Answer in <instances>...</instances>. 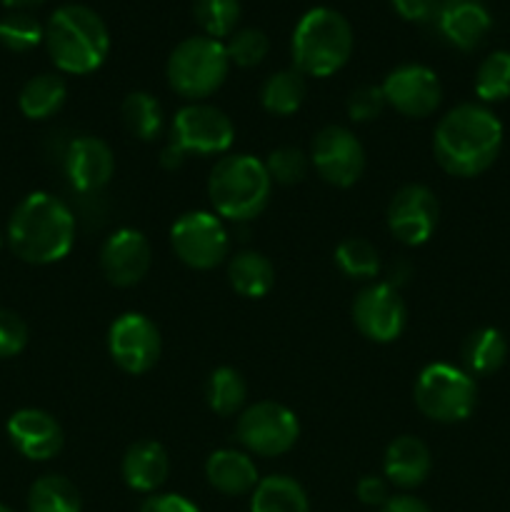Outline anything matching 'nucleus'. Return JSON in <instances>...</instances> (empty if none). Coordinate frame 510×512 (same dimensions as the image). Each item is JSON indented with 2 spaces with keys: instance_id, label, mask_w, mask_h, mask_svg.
<instances>
[{
  "instance_id": "f257e3e1",
  "label": "nucleus",
  "mask_w": 510,
  "mask_h": 512,
  "mask_svg": "<svg viewBox=\"0 0 510 512\" xmlns=\"http://www.w3.org/2000/svg\"><path fill=\"white\" fill-rule=\"evenodd\" d=\"M503 125L485 105L463 103L445 113L433 135L435 160L455 178H475L498 160Z\"/></svg>"
},
{
  "instance_id": "f03ea898",
  "label": "nucleus",
  "mask_w": 510,
  "mask_h": 512,
  "mask_svg": "<svg viewBox=\"0 0 510 512\" xmlns=\"http://www.w3.org/2000/svg\"><path fill=\"white\" fill-rule=\"evenodd\" d=\"M73 243L75 218L55 195L30 193L10 215L8 245L25 263H58L70 253Z\"/></svg>"
},
{
  "instance_id": "7ed1b4c3",
  "label": "nucleus",
  "mask_w": 510,
  "mask_h": 512,
  "mask_svg": "<svg viewBox=\"0 0 510 512\" xmlns=\"http://www.w3.org/2000/svg\"><path fill=\"white\" fill-rule=\"evenodd\" d=\"M45 48L63 73L88 75L108 58V25L85 5H63L45 25Z\"/></svg>"
},
{
  "instance_id": "20e7f679",
  "label": "nucleus",
  "mask_w": 510,
  "mask_h": 512,
  "mask_svg": "<svg viewBox=\"0 0 510 512\" xmlns=\"http://www.w3.org/2000/svg\"><path fill=\"white\" fill-rule=\"evenodd\" d=\"M273 190L263 160L255 155H225L215 163L208 178V198L220 218L245 223L265 210Z\"/></svg>"
},
{
  "instance_id": "39448f33",
  "label": "nucleus",
  "mask_w": 510,
  "mask_h": 512,
  "mask_svg": "<svg viewBox=\"0 0 510 512\" xmlns=\"http://www.w3.org/2000/svg\"><path fill=\"white\" fill-rule=\"evenodd\" d=\"M290 50L298 73L310 78H328L350 60L353 28L338 10L313 8L295 25Z\"/></svg>"
},
{
  "instance_id": "423d86ee",
  "label": "nucleus",
  "mask_w": 510,
  "mask_h": 512,
  "mask_svg": "<svg viewBox=\"0 0 510 512\" xmlns=\"http://www.w3.org/2000/svg\"><path fill=\"white\" fill-rule=\"evenodd\" d=\"M235 128L228 115L208 103H190L175 113L170 143L163 150V168L175 170L188 155H220L233 145Z\"/></svg>"
},
{
  "instance_id": "0eeeda50",
  "label": "nucleus",
  "mask_w": 510,
  "mask_h": 512,
  "mask_svg": "<svg viewBox=\"0 0 510 512\" xmlns=\"http://www.w3.org/2000/svg\"><path fill=\"white\" fill-rule=\"evenodd\" d=\"M230 70L228 53L220 40L208 35H195L175 45L170 53L165 75L168 85L185 100L200 103L203 98L213 95L225 83Z\"/></svg>"
},
{
  "instance_id": "6e6552de",
  "label": "nucleus",
  "mask_w": 510,
  "mask_h": 512,
  "mask_svg": "<svg viewBox=\"0 0 510 512\" xmlns=\"http://www.w3.org/2000/svg\"><path fill=\"white\" fill-rule=\"evenodd\" d=\"M478 403V385L473 375L448 363H433L423 368L415 380V405L435 423H463Z\"/></svg>"
},
{
  "instance_id": "1a4fd4ad",
  "label": "nucleus",
  "mask_w": 510,
  "mask_h": 512,
  "mask_svg": "<svg viewBox=\"0 0 510 512\" xmlns=\"http://www.w3.org/2000/svg\"><path fill=\"white\" fill-rule=\"evenodd\" d=\"M240 445L260 458H278L295 448L300 438L298 415L283 403L260 400L240 413L235 428Z\"/></svg>"
},
{
  "instance_id": "9d476101",
  "label": "nucleus",
  "mask_w": 510,
  "mask_h": 512,
  "mask_svg": "<svg viewBox=\"0 0 510 512\" xmlns=\"http://www.w3.org/2000/svg\"><path fill=\"white\" fill-rule=\"evenodd\" d=\"M170 245L188 268L210 270L228 258L230 238L223 220L205 210H193L173 223Z\"/></svg>"
},
{
  "instance_id": "9b49d317",
  "label": "nucleus",
  "mask_w": 510,
  "mask_h": 512,
  "mask_svg": "<svg viewBox=\"0 0 510 512\" xmlns=\"http://www.w3.org/2000/svg\"><path fill=\"white\" fill-rule=\"evenodd\" d=\"M163 350L160 330L148 315L125 313L108 330V353L120 370L143 375L155 368Z\"/></svg>"
},
{
  "instance_id": "f8f14e48",
  "label": "nucleus",
  "mask_w": 510,
  "mask_h": 512,
  "mask_svg": "<svg viewBox=\"0 0 510 512\" xmlns=\"http://www.w3.org/2000/svg\"><path fill=\"white\" fill-rule=\"evenodd\" d=\"M310 163L328 185L350 188L358 183L365 170V150L348 128L328 125L315 135Z\"/></svg>"
},
{
  "instance_id": "ddd939ff",
  "label": "nucleus",
  "mask_w": 510,
  "mask_h": 512,
  "mask_svg": "<svg viewBox=\"0 0 510 512\" xmlns=\"http://www.w3.org/2000/svg\"><path fill=\"white\" fill-rule=\"evenodd\" d=\"M408 320L403 298L393 283H370L353 303V323L360 335L373 343H393Z\"/></svg>"
},
{
  "instance_id": "4468645a",
  "label": "nucleus",
  "mask_w": 510,
  "mask_h": 512,
  "mask_svg": "<svg viewBox=\"0 0 510 512\" xmlns=\"http://www.w3.org/2000/svg\"><path fill=\"white\" fill-rule=\"evenodd\" d=\"M438 198L425 185H405L388 205V228L403 245H423L438 228Z\"/></svg>"
},
{
  "instance_id": "2eb2a0df",
  "label": "nucleus",
  "mask_w": 510,
  "mask_h": 512,
  "mask_svg": "<svg viewBox=\"0 0 510 512\" xmlns=\"http://www.w3.org/2000/svg\"><path fill=\"white\" fill-rule=\"evenodd\" d=\"M385 103L405 118H428L443 100L438 75L425 65H400L380 85Z\"/></svg>"
},
{
  "instance_id": "dca6fc26",
  "label": "nucleus",
  "mask_w": 510,
  "mask_h": 512,
  "mask_svg": "<svg viewBox=\"0 0 510 512\" xmlns=\"http://www.w3.org/2000/svg\"><path fill=\"white\" fill-rule=\"evenodd\" d=\"M153 250L148 238L135 228H120L100 250V270L115 288H133L148 275Z\"/></svg>"
},
{
  "instance_id": "f3484780",
  "label": "nucleus",
  "mask_w": 510,
  "mask_h": 512,
  "mask_svg": "<svg viewBox=\"0 0 510 512\" xmlns=\"http://www.w3.org/2000/svg\"><path fill=\"white\" fill-rule=\"evenodd\" d=\"M8 438L23 458L50 460L63 450V428L50 413L38 408H23L10 415Z\"/></svg>"
},
{
  "instance_id": "a211bd4d",
  "label": "nucleus",
  "mask_w": 510,
  "mask_h": 512,
  "mask_svg": "<svg viewBox=\"0 0 510 512\" xmlns=\"http://www.w3.org/2000/svg\"><path fill=\"white\" fill-rule=\"evenodd\" d=\"M115 173L113 150L95 135H80L65 153V175L80 193H95L105 188Z\"/></svg>"
},
{
  "instance_id": "6ab92c4d",
  "label": "nucleus",
  "mask_w": 510,
  "mask_h": 512,
  "mask_svg": "<svg viewBox=\"0 0 510 512\" xmlns=\"http://www.w3.org/2000/svg\"><path fill=\"white\" fill-rule=\"evenodd\" d=\"M435 23L443 38L460 50H475L493 28V18L478 0H445Z\"/></svg>"
},
{
  "instance_id": "aec40b11",
  "label": "nucleus",
  "mask_w": 510,
  "mask_h": 512,
  "mask_svg": "<svg viewBox=\"0 0 510 512\" xmlns=\"http://www.w3.org/2000/svg\"><path fill=\"white\" fill-rule=\"evenodd\" d=\"M430 468H433V458H430L428 445L413 435H400L385 450L383 473L395 488H418L430 475Z\"/></svg>"
},
{
  "instance_id": "412c9836",
  "label": "nucleus",
  "mask_w": 510,
  "mask_h": 512,
  "mask_svg": "<svg viewBox=\"0 0 510 512\" xmlns=\"http://www.w3.org/2000/svg\"><path fill=\"white\" fill-rule=\"evenodd\" d=\"M205 478H208L210 488L223 495H230V498L250 495L255 485L260 483L253 458L235 448L215 450L208 458V463H205Z\"/></svg>"
},
{
  "instance_id": "4be33fe9",
  "label": "nucleus",
  "mask_w": 510,
  "mask_h": 512,
  "mask_svg": "<svg viewBox=\"0 0 510 512\" xmlns=\"http://www.w3.org/2000/svg\"><path fill=\"white\" fill-rule=\"evenodd\" d=\"M170 475V458L155 440H138L123 455V480L135 493H155Z\"/></svg>"
},
{
  "instance_id": "5701e85b",
  "label": "nucleus",
  "mask_w": 510,
  "mask_h": 512,
  "mask_svg": "<svg viewBox=\"0 0 510 512\" xmlns=\"http://www.w3.org/2000/svg\"><path fill=\"white\" fill-rule=\"evenodd\" d=\"M250 512H310V500L298 480L270 475L250 493Z\"/></svg>"
},
{
  "instance_id": "b1692460",
  "label": "nucleus",
  "mask_w": 510,
  "mask_h": 512,
  "mask_svg": "<svg viewBox=\"0 0 510 512\" xmlns=\"http://www.w3.org/2000/svg\"><path fill=\"white\" fill-rule=\"evenodd\" d=\"M228 280L233 290L243 298H265L275 283V268L263 253L255 250H243L233 255L228 263Z\"/></svg>"
},
{
  "instance_id": "393cba45",
  "label": "nucleus",
  "mask_w": 510,
  "mask_h": 512,
  "mask_svg": "<svg viewBox=\"0 0 510 512\" xmlns=\"http://www.w3.org/2000/svg\"><path fill=\"white\" fill-rule=\"evenodd\" d=\"M65 98H68L65 80L55 73H43L35 75V78H30L28 83L23 85L18 105L20 110H23L25 118L45 120L63 108Z\"/></svg>"
},
{
  "instance_id": "a878e982",
  "label": "nucleus",
  "mask_w": 510,
  "mask_h": 512,
  "mask_svg": "<svg viewBox=\"0 0 510 512\" xmlns=\"http://www.w3.org/2000/svg\"><path fill=\"white\" fill-rule=\"evenodd\" d=\"M508 358L505 335L495 328H480L470 333L463 343V360L468 373L490 375L503 368Z\"/></svg>"
},
{
  "instance_id": "bb28decb",
  "label": "nucleus",
  "mask_w": 510,
  "mask_h": 512,
  "mask_svg": "<svg viewBox=\"0 0 510 512\" xmlns=\"http://www.w3.org/2000/svg\"><path fill=\"white\" fill-rule=\"evenodd\" d=\"M305 93V75L298 73V70H280V73H273L263 83V90H260V103L268 113L273 115H293L298 113L300 105H303Z\"/></svg>"
},
{
  "instance_id": "cd10ccee",
  "label": "nucleus",
  "mask_w": 510,
  "mask_h": 512,
  "mask_svg": "<svg viewBox=\"0 0 510 512\" xmlns=\"http://www.w3.org/2000/svg\"><path fill=\"white\" fill-rule=\"evenodd\" d=\"M30 512H80L83 500H80L78 488L63 475H43L30 485L28 493Z\"/></svg>"
},
{
  "instance_id": "c85d7f7f",
  "label": "nucleus",
  "mask_w": 510,
  "mask_h": 512,
  "mask_svg": "<svg viewBox=\"0 0 510 512\" xmlns=\"http://www.w3.org/2000/svg\"><path fill=\"white\" fill-rule=\"evenodd\" d=\"M245 398H248V385L238 370L223 365V368H215L210 373L208 383H205V400L215 415L230 418V415L240 413Z\"/></svg>"
},
{
  "instance_id": "c756f323",
  "label": "nucleus",
  "mask_w": 510,
  "mask_h": 512,
  "mask_svg": "<svg viewBox=\"0 0 510 512\" xmlns=\"http://www.w3.org/2000/svg\"><path fill=\"white\" fill-rule=\"evenodd\" d=\"M120 113H123L128 133L138 140H145V143L158 138L160 130H163V108L153 95L143 93V90L130 93L120 105Z\"/></svg>"
},
{
  "instance_id": "7c9ffc66",
  "label": "nucleus",
  "mask_w": 510,
  "mask_h": 512,
  "mask_svg": "<svg viewBox=\"0 0 510 512\" xmlns=\"http://www.w3.org/2000/svg\"><path fill=\"white\" fill-rule=\"evenodd\" d=\"M335 265L353 280H373L380 270V255L365 238H345L335 248Z\"/></svg>"
},
{
  "instance_id": "2f4dec72",
  "label": "nucleus",
  "mask_w": 510,
  "mask_h": 512,
  "mask_svg": "<svg viewBox=\"0 0 510 512\" xmlns=\"http://www.w3.org/2000/svg\"><path fill=\"white\" fill-rule=\"evenodd\" d=\"M475 93L483 103H500L510 98V53L495 50L480 63L475 75Z\"/></svg>"
},
{
  "instance_id": "473e14b6",
  "label": "nucleus",
  "mask_w": 510,
  "mask_h": 512,
  "mask_svg": "<svg viewBox=\"0 0 510 512\" xmlns=\"http://www.w3.org/2000/svg\"><path fill=\"white\" fill-rule=\"evenodd\" d=\"M193 15L208 38H230L240 20V0H195Z\"/></svg>"
},
{
  "instance_id": "72a5a7b5",
  "label": "nucleus",
  "mask_w": 510,
  "mask_h": 512,
  "mask_svg": "<svg viewBox=\"0 0 510 512\" xmlns=\"http://www.w3.org/2000/svg\"><path fill=\"white\" fill-rule=\"evenodd\" d=\"M45 40V28L28 13H10L0 20V45L13 53L33 50Z\"/></svg>"
},
{
  "instance_id": "f704fd0d",
  "label": "nucleus",
  "mask_w": 510,
  "mask_h": 512,
  "mask_svg": "<svg viewBox=\"0 0 510 512\" xmlns=\"http://www.w3.org/2000/svg\"><path fill=\"white\" fill-rule=\"evenodd\" d=\"M270 50V40L263 30L258 28H243L235 30L225 43V53H228L230 63L238 68H255L265 60Z\"/></svg>"
},
{
  "instance_id": "c9c22d12",
  "label": "nucleus",
  "mask_w": 510,
  "mask_h": 512,
  "mask_svg": "<svg viewBox=\"0 0 510 512\" xmlns=\"http://www.w3.org/2000/svg\"><path fill=\"white\" fill-rule=\"evenodd\" d=\"M308 168L310 158L300 148H293V145L275 148L268 155V160H265V170H268L270 180L280 185L303 183L305 175H308Z\"/></svg>"
},
{
  "instance_id": "e433bc0d",
  "label": "nucleus",
  "mask_w": 510,
  "mask_h": 512,
  "mask_svg": "<svg viewBox=\"0 0 510 512\" xmlns=\"http://www.w3.org/2000/svg\"><path fill=\"white\" fill-rule=\"evenodd\" d=\"M385 95L380 85H360L353 90L348 98V115L355 123H370V120L380 118L385 110Z\"/></svg>"
},
{
  "instance_id": "4c0bfd02",
  "label": "nucleus",
  "mask_w": 510,
  "mask_h": 512,
  "mask_svg": "<svg viewBox=\"0 0 510 512\" xmlns=\"http://www.w3.org/2000/svg\"><path fill=\"white\" fill-rule=\"evenodd\" d=\"M28 345V325L18 313L0 308V360L15 358Z\"/></svg>"
},
{
  "instance_id": "58836bf2",
  "label": "nucleus",
  "mask_w": 510,
  "mask_h": 512,
  "mask_svg": "<svg viewBox=\"0 0 510 512\" xmlns=\"http://www.w3.org/2000/svg\"><path fill=\"white\" fill-rule=\"evenodd\" d=\"M355 495H358L360 503L370 505V508H383L390 500L388 483L383 478H378V475H365V478H360L358 485H355Z\"/></svg>"
},
{
  "instance_id": "ea45409f",
  "label": "nucleus",
  "mask_w": 510,
  "mask_h": 512,
  "mask_svg": "<svg viewBox=\"0 0 510 512\" xmlns=\"http://www.w3.org/2000/svg\"><path fill=\"white\" fill-rule=\"evenodd\" d=\"M393 8L398 10L400 18L415 20V23H428L435 20L440 8V0H390Z\"/></svg>"
},
{
  "instance_id": "a19ab883",
  "label": "nucleus",
  "mask_w": 510,
  "mask_h": 512,
  "mask_svg": "<svg viewBox=\"0 0 510 512\" xmlns=\"http://www.w3.org/2000/svg\"><path fill=\"white\" fill-rule=\"evenodd\" d=\"M140 512H200L198 505L190 503L188 498L175 493H163V495H150L143 503Z\"/></svg>"
},
{
  "instance_id": "79ce46f5",
  "label": "nucleus",
  "mask_w": 510,
  "mask_h": 512,
  "mask_svg": "<svg viewBox=\"0 0 510 512\" xmlns=\"http://www.w3.org/2000/svg\"><path fill=\"white\" fill-rule=\"evenodd\" d=\"M380 512H430V508L413 495H395L380 508Z\"/></svg>"
},
{
  "instance_id": "37998d69",
  "label": "nucleus",
  "mask_w": 510,
  "mask_h": 512,
  "mask_svg": "<svg viewBox=\"0 0 510 512\" xmlns=\"http://www.w3.org/2000/svg\"><path fill=\"white\" fill-rule=\"evenodd\" d=\"M43 0H3V5H8V8H33V5H40Z\"/></svg>"
},
{
  "instance_id": "c03bdc74",
  "label": "nucleus",
  "mask_w": 510,
  "mask_h": 512,
  "mask_svg": "<svg viewBox=\"0 0 510 512\" xmlns=\"http://www.w3.org/2000/svg\"><path fill=\"white\" fill-rule=\"evenodd\" d=\"M0 512H13V510H10V508H5V505L0 503Z\"/></svg>"
},
{
  "instance_id": "a18cd8bd",
  "label": "nucleus",
  "mask_w": 510,
  "mask_h": 512,
  "mask_svg": "<svg viewBox=\"0 0 510 512\" xmlns=\"http://www.w3.org/2000/svg\"><path fill=\"white\" fill-rule=\"evenodd\" d=\"M0 248H3V238H0Z\"/></svg>"
}]
</instances>
